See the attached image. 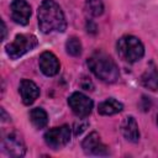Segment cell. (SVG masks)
Masks as SVG:
<instances>
[{
	"instance_id": "obj_1",
	"label": "cell",
	"mask_w": 158,
	"mask_h": 158,
	"mask_svg": "<svg viewBox=\"0 0 158 158\" xmlns=\"http://www.w3.org/2000/svg\"><path fill=\"white\" fill-rule=\"evenodd\" d=\"M38 26L43 33L64 32L67 28L65 16L54 0H43L37 10Z\"/></svg>"
},
{
	"instance_id": "obj_2",
	"label": "cell",
	"mask_w": 158,
	"mask_h": 158,
	"mask_svg": "<svg viewBox=\"0 0 158 158\" xmlns=\"http://www.w3.org/2000/svg\"><path fill=\"white\" fill-rule=\"evenodd\" d=\"M88 67L94 73L96 78L105 83H115L117 81L120 73L116 63L114 59L106 54L102 51H96L94 52L89 58H88Z\"/></svg>"
},
{
	"instance_id": "obj_3",
	"label": "cell",
	"mask_w": 158,
	"mask_h": 158,
	"mask_svg": "<svg viewBox=\"0 0 158 158\" xmlns=\"http://www.w3.org/2000/svg\"><path fill=\"white\" fill-rule=\"evenodd\" d=\"M116 49L121 59L127 63L138 62L144 54V47L139 38L132 35H125L118 38L116 43Z\"/></svg>"
},
{
	"instance_id": "obj_4",
	"label": "cell",
	"mask_w": 158,
	"mask_h": 158,
	"mask_svg": "<svg viewBox=\"0 0 158 158\" xmlns=\"http://www.w3.org/2000/svg\"><path fill=\"white\" fill-rule=\"evenodd\" d=\"M37 43L38 41L35 35H16L15 40L6 46V53L11 59H17L32 51Z\"/></svg>"
},
{
	"instance_id": "obj_5",
	"label": "cell",
	"mask_w": 158,
	"mask_h": 158,
	"mask_svg": "<svg viewBox=\"0 0 158 158\" xmlns=\"http://www.w3.org/2000/svg\"><path fill=\"white\" fill-rule=\"evenodd\" d=\"M72 136V128L68 125H63L59 127H53L44 133V142L53 149H59L64 147Z\"/></svg>"
},
{
	"instance_id": "obj_6",
	"label": "cell",
	"mask_w": 158,
	"mask_h": 158,
	"mask_svg": "<svg viewBox=\"0 0 158 158\" xmlns=\"http://www.w3.org/2000/svg\"><path fill=\"white\" fill-rule=\"evenodd\" d=\"M68 105L70 106L74 115H77L78 117H86L90 115L93 106H94V102L90 98H88L83 93L75 91L69 96Z\"/></svg>"
},
{
	"instance_id": "obj_7",
	"label": "cell",
	"mask_w": 158,
	"mask_h": 158,
	"mask_svg": "<svg viewBox=\"0 0 158 158\" xmlns=\"http://www.w3.org/2000/svg\"><path fill=\"white\" fill-rule=\"evenodd\" d=\"M81 148L86 154L104 156L107 154V147L101 142L100 136L96 132L89 133L81 142Z\"/></svg>"
},
{
	"instance_id": "obj_8",
	"label": "cell",
	"mask_w": 158,
	"mask_h": 158,
	"mask_svg": "<svg viewBox=\"0 0 158 158\" xmlns=\"http://www.w3.org/2000/svg\"><path fill=\"white\" fill-rule=\"evenodd\" d=\"M11 17L19 25H27L31 16V6L26 0H14L11 2Z\"/></svg>"
},
{
	"instance_id": "obj_9",
	"label": "cell",
	"mask_w": 158,
	"mask_h": 158,
	"mask_svg": "<svg viewBox=\"0 0 158 158\" xmlns=\"http://www.w3.org/2000/svg\"><path fill=\"white\" fill-rule=\"evenodd\" d=\"M4 151L11 157H22L26 153V147L22 138L17 133H10L4 138Z\"/></svg>"
},
{
	"instance_id": "obj_10",
	"label": "cell",
	"mask_w": 158,
	"mask_h": 158,
	"mask_svg": "<svg viewBox=\"0 0 158 158\" xmlns=\"http://www.w3.org/2000/svg\"><path fill=\"white\" fill-rule=\"evenodd\" d=\"M38 64H40V69L41 72L47 75V77H53L56 75L58 72H59V60L58 58L52 53V52H43L41 56H40V60H38Z\"/></svg>"
},
{
	"instance_id": "obj_11",
	"label": "cell",
	"mask_w": 158,
	"mask_h": 158,
	"mask_svg": "<svg viewBox=\"0 0 158 158\" xmlns=\"http://www.w3.org/2000/svg\"><path fill=\"white\" fill-rule=\"evenodd\" d=\"M19 91L22 99V102L25 105H31L36 101V99L40 96V89L38 86L30 79H22L20 81Z\"/></svg>"
},
{
	"instance_id": "obj_12",
	"label": "cell",
	"mask_w": 158,
	"mask_h": 158,
	"mask_svg": "<svg viewBox=\"0 0 158 158\" xmlns=\"http://www.w3.org/2000/svg\"><path fill=\"white\" fill-rule=\"evenodd\" d=\"M121 133L123 135V137L132 142L136 143L139 139V130H138V125L135 120V117L132 116H127L123 118V121L121 122Z\"/></svg>"
},
{
	"instance_id": "obj_13",
	"label": "cell",
	"mask_w": 158,
	"mask_h": 158,
	"mask_svg": "<svg viewBox=\"0 0 158 158\" xmlns=\"http://www.w3.org/2000/svg\"><path fill=\"white\" fill-rule=\"evenodd\" d=\"M141 84L146 89L158 93V69L153 63H151L141 75Z\"/></svg>"
},
{
	"instance_id": "obj_14",
	"label": "cell",
	"mask_w": 158,
	"mask_h": 158,
	"mask_svg": "<svg viewBox=\"0 0 158 158\" xmlns=\"http://www.w3.org/2000/svg\"><path fill=\"white\" fill-rule=\"evenodd\" d=\"M122 109H123V105L120 101H117L114 98H110V99H106L105 101L99 104L98 112L100 115H104V116H111V115L121 112Z\"/></svg>"
},
{
	"instance_id": "obj_15",
	"label": "cell",
	"mask_w": 158,
	"mask_h": 158,
	"mask_svg": "<svg viewBox=\"0 0 158 158\" xmlns=\"http://www.w3.org/2000/svg\"><path fill=\"white\" fill-rule=\"evenodd\" d=\"M30 121L36 128H43L48 123V115L41 107H35L30 111Z\"/></svg>"
},
{
	"instance_id": "obj_16",
	"label": "cell",
	"mask_w": 158,
	"mask_h": 158,
	"mask_svg": "<svg viewBox=\"0 0 158 158\" xmlns=\"http://www.w3.org/2000/svg\"><path fill=\"white\" fill-rule=\"evenodd\" d=\"M81 42L79 38L77 37H69L68 41L65 42V49H67V53L73 56V57H78L80 56L81 53Z\"/></svg>"
},
{
	"instance_id": "obj_17",
	"label": "cell",
	"mask_w": 158,
	"mask_h": 158,
	"mask_svg": "<svg viewBox=\"0 0 158 158\" xmlns=\"http://www.w3.org/2000/svg\"><path fill=\"white\" fill-rule=\"evenodd\" d=\"M85 7L91 16H100L104 12V4L101 0H86Z\"/></svg>"
},
{
	"instance_id": "obj_18",
	"label": "cell",
	"mask_w": 158,
	"mask_h": 158,
	"mask_svg": "<svg viewBox=\"0 0 158 158\" xmlns=\"http://www.w3.org/2000/svg\"><path fill=\"white\" fill-rule=\"evenodd\" d=\"M89 126V122L86 121V120H83V118H79V121H77L75 123H74V126H73V131H74V135L75 136H79V135H81L85 130H86V127Z\"/></svg>"
},
{
	"instance_id": "obj_19",
	"label": "cell",
	"mask_w": 158,
	"mask_h": 158,
	"mask_svg": "<svg viewBox=\"0 0 158 158\" xmlns=\"http://www.w3.org/2000/svg\"><path fill=\"white\" fill-rule=\"evenodd\" d=\"M81 86H83V89H85V90H93V89H94V85H93L91 80H89V79H86V78L83 79Z\"/></svg>"
},
{
	"instance_id": "obj_20",
	"label": "cell",
	"mask_w": 158,
	"mask_h": 158,
	"mask_svg": "<svg viewBox=\"0 0 158 158\" xmlns=\"http://www.w3.org/2000/svg\"><path fill=\"white\" fill-rule=\"evenodd\" d=\"M86 28H88V32H90V33H95L96 32V25L93 21H88L86 22Z\"/></svg>"
},
{
	"instance_id": "obj_21",
	"label": "cell",
	"mask_w": 158,
	"mask_h": 158,
	"mask_svg": "<svg viewBox=\"0 0 158 158\" xmlns=\"http://www.w3.org/2000/svg\"><path fill=\"white\" fill-rule=\"evenodd\" d=\"M1 27H2V30H1V31H2V36H1V38L4 40V38H5V35H6V27H5V22H4L2 20H1Z\"/></svg>"
},
{
	"instance_id": "obj_22",
	"label": "cell",
	"mask_w": 158,
	"mask_h": 158,
	"mask_svg": "<svg viewBox=\"0 0 158 158\" xmlns=\"http://www.w3.org/2000/svg\"><path fill=\"white\" fill-rule=\"evenodd\" d=\"M157 123H158V114H157Z\"/></svg>"
}]
</instances>
